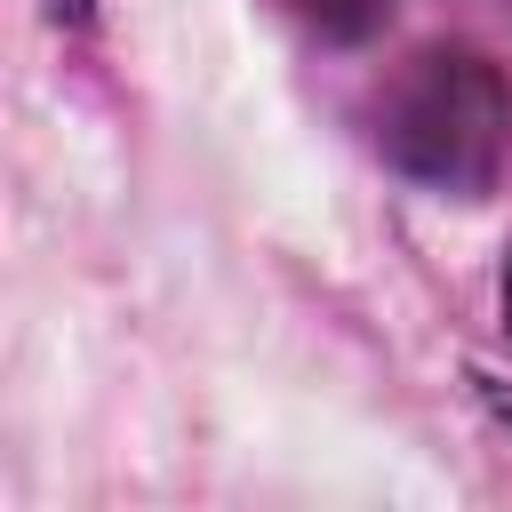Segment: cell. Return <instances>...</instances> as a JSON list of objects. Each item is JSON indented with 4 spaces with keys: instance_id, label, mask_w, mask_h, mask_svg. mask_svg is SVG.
I'll use <instances>...</instances> for the list:
<instances>
[{
    "instance_id": "cell-1",
    "label": "cell",
    "mask_w": 512,
    "mask_h": 512,
    "mask_svg": "<svg viewBox=\"0 0 512 512\" xmlns=\"http://www.w3.org/2000/svg\"><path fill=\"white\" fill-rule=\"evenodd\" d=\"M376 144L440 192H488L512 152V88L472 48H424L376 96Z\"/></svg>"
},
{
    "instance_id": "cell-2",
    "label": "cell",
    "mask_w": 512,
    "mask_h": 512,
    "mask_svg": "<svg viewBox=\"0 0 512 512\" xmlns=\"http://www.w3.org/2000/svg\"><path fill=\"white\" fill-rule=\"evenodd\" d=\"M296 16L312 32H328V40H368L392 16V0H296Z\"/></svg>"
},
{
    "instance_id": "cell-3",
    "label": "cell",
    "mask_w": 512,
    "mask_h": 512,
    "mask_svg": "<svg viewBox=\"0 0 512 512\" xmlns=\"http://www.w3.org/2000/svg\"><path fill=\"white\" fill-rule=\"evenodd\" d=\"M504 320H512V280H504Z\"/></svg>"
}]
</instances>
